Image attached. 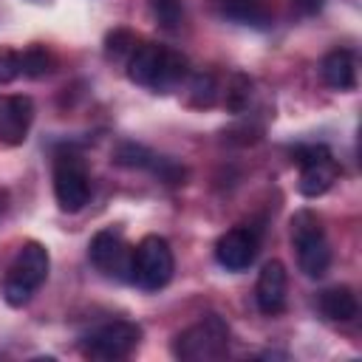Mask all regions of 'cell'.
Segmentation results:
<instances>
[{
    "instance_id": "obj_1",
    "label": "cell",
    "mask_w": 362,
    "mask_h": 362,
    "mask_svg": "<svg viewBox=\"0 0 362 362\" xmlns=\"http://www.w3.org/2000/svg\"><path fill=\"white\" fill-rule=\"evenodd\" d=\"M48 266H51V257H48V249L37 240H28L20 246L17 257L11 260L8 266V274L3 280V297L8 305L20 308L25 305L34 291L45 283L48 277Z\"/></svg>"
},
{
    "instance_id": "obj_2",
    "label": "cell",
    "mask_w": 362,
    "mask_h": 362,
    "mask_svg": "<svg viewBox=\"0 0 362 362\" xmlns=\"http://www.w3.org/2000/svg\"><path fill=\"white\" fill-rule=\"evenodd\" d=\"M291 243L297 249V266L305 277L320 280L331 266V246L320 218L311 209H300L291 218Z\"/></svg>"
},
{
    "instance_id": "obj_3",
    "label": "cell",
    "mask_w": 362,
    "mask_h": 362,
    "mask_svg": "<svg viewBox=\"0 0 362 362\" xmlns=\"http://www.w3.org/2000/svg\"><path fill=\"white\" fill-rule=\"evenodd\" d=\"M229 348V325L218 314H206L173 339V354L184 362L221 359Z\"/></svg>"
},
{
    "instance_id": "obj_4",
    "label": "cell",
    "mask_w": 362,
    "mask_h": 362,
    "mask_svg": "<svg viewBox=\"0 0 362 362\" xmlns=\"http://www.w3.org/2000/svg\"><path fill=\"white\" fill-rule=\"evenodd\" d=\"M175 272V260H173V249L164 238L158 235H147L136 243L133 249V269H130V280L144 288V291H158L170 283Z\"/></svg>"
},
{
    "instance_id": "obj_5",
    "label": "cell",
    "mask_w": 362,
    "mask_h": 362,
    "mask_svg": "<svg viewBox=\"0 0 362 362\" xmlns=\"http://www.w3.org/2000/svg\"><path fill=\"white\" fill-rule=\"evenodd\" d=\"M139 339H141V328L136 322L113 320V322H105L85 337L82 354L90 359H99V362H116V359L130 356L133 348L139 345Z\"/></svg>"
},
{
    "instance_id": "obj_6",
    "label": "cell",
    "mask_w": 362,
    "mask_h": 362,
    "mask_svg": "<svg viewBox=\"0 0 362 362\" xmlns=\"http://www.w3.org/2000/svg\"><path fill=\"white\" fill-rule=\"evenodd\" d=\"M54 195L59 209L79 212L90 198V178L76 156H59L54 164Z\"/></svg>"
},
{
    "instance_id": "obj_7",
    "label": "cell",
    "mask_w": 362,
    "mask_h": 362,
    "mask_svg": "<svg viewBox=\"0 0 362 362\" xmlns=\"http://www.w3.org/2000/svg\"><path fill=\"white\" fill-rule=\"evenodd\" d=\"M88 257L90 263L116 280H130V269H133V249L124 243L122 232L116 229H102L90 238L88 243Z\"/></svg>"
},
{
    "instance_id": "obj_8",
    "label": "cell",
    "mask_w": 362,
    "mask_h": 362,
    "mask_svg": "<svg viewBox=\"0 0 362 362\" xmlns=\"http://www.w3.org/2000/svg\"><path fill=\"white\" fill-rule=\"evenodd\" d=\"M257 257V235L249 226H235L223 232L215 243V260L226 272H243Z\"/></svg>"
},
{
    "instance_id": "obj_9",
    "label": "cell",
    "mask_w": 362,
    "mask_h": 362,
    "mask_svg": "<svg viewBox=\"0 0 362 362\" xmlns=\"http://www.w3.org/2000/svg\"><path fill=\"white\" fill-rule=\"evenodd\" d=\"M34 122V102L28 96H0V141L23 144Z\"/></svg>"
},
{
    "instance_id": "obj_10",
    "label": "cell",
    "mask_w": 362,
    "mask_h": 362,
    "mask_svg": "<svg viewBox=\"0 0 362 362\" xmlns=\"http://www.w3.org/2000/svg\"><path fill=\"white\" fill-rule=\"evenodd\" d=\"M286 283H288V277H286V266L280 260H269L260 269V277L255 286V300L266 317H274L286 308Z\"/></svg>"
},
{
    "instance_id": "obj_11",
    "label": "cell",
    "mask_w": 362,
    "mask_h": 362,
    "mask_svg": "<svg viewBox=\"0 0 362 362\" xmlns=\"http://www.w3.org/2000/svg\"><path fill=\"white\" fill-rule=\"evenodd\" d=\"M164 51H167V48H164V45H156V42H141V45H136V48L130 51V57H127V76H130L136 85L156 88Z\"/></svg>"
},
{
    "instance_id": "obj_12",
    "label": "cell",
    "mask_w": 362,
    "mask_h": 362,
    "mask_svg": "<svg viewBox=\"0 0 362 362\" xmlns=\"http://www.w3.org/2000/svg\"><path fill=\"white\" fill-rule=\"evenodd\" d=\"M320 74L328 88L334 90H351L356 85V57L348 48H334L322 57Z\"/></svg>"
},
{
    "instance_id": "obj_13",
    "label": "cell",
    "mask_w": 362,
    "mask_h": 362,
    "mask_svg": "<svg viewBox=\"0 0 362 362\" xmlns=\"http://www.w3.org/2000/svg\"><path fill=\"white\" fill-rule=\"evenodd\" d=\"M300 170H303V173H300V192H303L305 198H317V195L328 192V189L334 187V181L339 178V164L334 161V156L320 158V161H314V164H305V167H300Z\"/></svg>"
},
{
    "instance_id": "obj_14",
    "label": "cell",
    "mask_w": 362,
    "mask_h": 362,
    "mask_svg": "<svg viewBox=\"0 0 362 362\" xmlns=\"http://www.w3.org/2000/svg\"><path fill=\"white\" fill-rule=\"evenodd\" d=\"M320 308L328 320L334 322H351L356 314H359V303H356V294L348 288V286H334V288H325L320 294Z\"/></svg>"
},
{
    "instance_id": "obj_15",
    "label": "cell",
    "mask_w": 362,
    "mask_h": 362,
    "mask_svg": "<svg viewBox=\"0 0 362 362\" xmlns=\"http://www.w3.org/2000/svg\"><path fill=\"white\" fill-rule=\"evenodd\" d=\"M221 11L243 25H266L269 23V6L266 0H221Z\"/></svg>"
},
{
    "instance_id": "obj_16",
    "label": "cell",
    "mask_w": 362,
    "mask_h": 362,
    "mask_svg": "<svg viewBox=\"0 0 362 362\" xmlns=\"http://www.w3.org/2000/svg\"><path fill=\"white\" fill-rule=\"evenodd\" d=\"M187 76V57L178 54V51H164V59H161V71H158V79H156V88L153 90H161L167 93L170 88H175L181 79Z\"/></svg>"
},
{
    "instance_id": "obj_17",
    "label": "cell",
    "mask_w": 362,
    "mask_h": 362,
    "mask_svg": "<svg viewBox=\"0 0 362 362\" xmlns=\"http://www.w3.org/2000/svg\"><path fill=\"white\" fill-rule=\"evenodd\" d=\"M218 99V79L209 71H198L189 79V105L192 107H209Z\"/></svg>"
},
{
    "instance_id": "obj_18",
    "label": "cell",
    "mask_w": 362,
    "mask_h": 362,
    "mask_svg": "<svg viewBox=\"0 0 362 362\" xmlns=\"http://www.w3.org/2000/svg\"><path fill=\"white\" fill-rule=\"evenodd\" d=\"M156 23L167 31H175L184 20V3L181 0H147Z\"/></svg>"
},
{
    "instance_id": "obj_19",
    "label": "cell",
    "mask_w": 362,
    "mask_h": 362,
    "mask_svg": "<svg viewBox=\"0 0 362 362\" xmlns=\"http://www.w3.org/2000/svg\"><path fill=\"white\" fill-rule=\"evenodd\" d=\"M20 62H23V74H25V76L40 79V76H45V74L51 71L54 57H51L42 45H31V48H25V51L20 54Z\"/></svg>"
},
{
    "instance_id": "obj_20",
    "label": "cell",
    "mask_w": 362,
    "mask_h": 362,
    "mask_svg": "<svg viewBox=\"0 0 362 362\" xmlns=\"http://www.w3.org/2000/svg\"><path fill=\"white\" fill-rule=\"evenodd\" d=\"M249 99H252V79L246 74H232V79L226 85V107L232 113H243Z\"/></svg>"
},
{
    "instance_id": "obj_21",
    "label": "cell",
    "mask_w": 362,
    "mask_h": 362,
    "mask_svg": "<svg viewBox=\"0 0 362 362\" xmlns=\"http://www.w3.org/2000/svg\"><path fill=\"white\" fill-rule=\"evenodd\" d=\"M133 48H136V37H133L127 28H113V31L105 37V57L113 59V62L127 59Z\"/></svg>"
},
{
    "instance_id": "obj_22",
    "label": "cell",
    "mask_w": 362,
    "mask_h": 362,
    "mask_svg": "<svg viewBox=\"0 0 362 362\" xmlns=\"http://www.w3.org/2000/svg\"><path fill=\"white\" fill-rule=\"evenodd\" d=\"M113 161L116 164H124V167H153L156 164V156L150 150H144L141 144H119V150L113 153Z\"/></svg>"
},
{
    "instance_id": "obj_23",
    "label": "cell",
    "mask_w": 362,
    "mask_h": 362,
    "mask_svg": "<svg viewBox=\"0 0 362 362\" xmlns=\"http://www.w3.org/2000/svg\"><path fill=\"white\" fill-rule=\"evenodd\" d=\"M20 74H23L20 54H17V51H11V48H0V85L14 82Z\"/></svg>"
},
{
    "instance_id": "obj_24",
    "label": "cell",
    "mask_w": 362,
    "mask_h": 362,
    "mask_svg": "<svg viewBox=\"0 0 362 362\" xmlns=\"http://www.w3.org/2000/svg\"><path fill=\"white\" fill-rule=\"evenodd\" d=\"M291 156H294V161H297L300 167H305V164H314V161H320V158H328L331 150H328L325 144H303V147H297Z\"/></svg>"
},
{
    "instance_id": "obj_25",
    "label": "cell",
    "mask_w": 362,
    "mask_h": 362,
    "mask_svg": "<svg viewBox=\"0 0 362 362\" xmlns=\"http://www.w3.org/2000/svg\"><path fill=\"white\" fill-rule=\"evenodd\" d=\"M322 3H325V0H294V6H297L303 14H314V11H320Z\"/></svg>"
},
{
    "instance_id": "obj_26",
    "label": "cell",
    "mask_w": 362,
    "mask_h": 362,
    "mask_svg": "<svg viewBox=\"0 0 362 362\" xmlns=\"http://www.w3.org/2000/svg\"><path fill=\"white\" fill-rule=\"evenodd\" d=\"M3 209H6V189H0V215H3Z\"/></svg>"
}]
</instances>
